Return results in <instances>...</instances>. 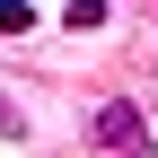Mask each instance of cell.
<instances>
[{"instance_id": "cell-1", "label": "cell", "mask_w": 158, "mask_h": 158, "mask_svg": "<svg viewBox=\"0 0 158 158\" xmlns=\"http://www.w3.org/2000/svg\"><path fill=\"white\" fill-rule=\"evenodd\" d=\"M88 141H97V149H149V123H141V106H106Z\"/></svg>"}, {"instance_id": "cell-2", "label": "cell", "mask_w": 158, "mask_h": 158, "mask_svg": "<svg viewBox=\"0 0 158 158\" xmlns=\"http://www.w3.org/2000/svg\"><path fill=\"white\" fill-rule=\"evenodd\" d=\"M35 27V9H27V0H0V35H27Z\"/></svg>"}, {"instance_id": "cell-3", "label": "cell", "mask_w": 158, "mask_h": 158, "mask_svg": "<svg viewBox=\"0 0 158 158\" xmlns=\"http://www.w3.org/2000/svg\"><path fill=\"white\" fill-rule=\"evenodd\" d=\"M62 18H70V27H106V0H70Z\"/></svg>"}, {"instance_id": "cell-4", "label": "cell", "mask_w": 158, "mask_h": 158, "mask_svg": "<svg viewBox=\"0 0 158 158\" xmlns=\"http://www.w3.org/2000/svg\"><path fill=\"white\" fill-rule=\"evenodd\" d=\"M18 132H27V123H18V106L0 97V141H18Z\"/></svg>"}]
</instances>
